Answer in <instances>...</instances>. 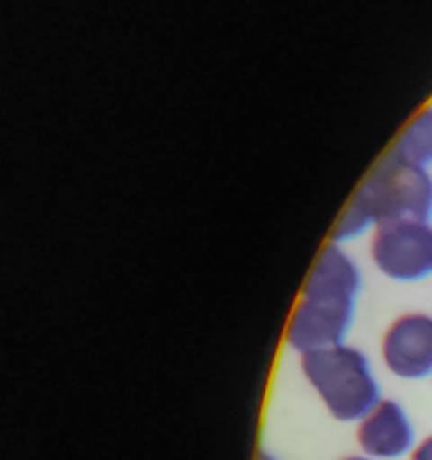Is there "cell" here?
<instances>
[{
	"instance_id": "cell-1",
	"label": "cell",
	"mask_w": 432,
	"mask_h": 460,
	"mask_svg": "<svg viewBox=\"0 0 432 460\" xmlns=\"http://www.w3.org/2000/svg\"><path fill=\"white\" fill-rule=\"evenodd\" d=\"M363 274L342 245L328 243L306 277L302 296L286 326V344L295 353L345 344L358 308Z\"/></svg>"
},
{
	"instance_id": "cell-2",
	"label": "cell",
	"mask_w": 432,
	"mask_h": 460,
	"mask_svg": "<svg viewBox=\"0 0 432 460\" xmlns=\"http://www.w3.org/2000/svg\"><path fill=\"white\" fill-rule=\"evenodd\" d=\"M300 368L338 422H360L382 400L372 362L354 346L340 344L302 355Z\"/></svg>"
},
{
	"instance_id": "cell-3",
	"label": "cell",
	"mask_w": 432,
	"mask_h": 460,
	"mask_svg": "<svg viewBox=\"0 0 432 460\" xmlns=\"http://www.w3.org/2000/svg\"><path fill=\"white\" fill-rule=\"evenodd\" d=\"M351 200L372 220L374 229L394 223H430L432 175L387 153Z\"/></svg>"
},
{
	"instance_id": "cell-4",
	"label": "cell",
	"mask_w": 432,
	"mask_h": 460,
	"mask_svg": "<svg viewBox=\"0 0 432 460\" xmlns=\"http://www.w3.org/2000/svg\"><path fill=\"white\" fill-rule=\"evenodd\" d=\"M372 263L382 277L414 283L432 274V225L394 223L374 229Z\"/></svg>"
},
{
	"instance_id": "cell-5",
	"label": "cell",
	"mask_w": 432,
	"mask_h": 460,
	"mask_svg": "<svg viewBox=\"0 0 432 460\" xmlns=\"http://www.w3.org/2000/svg\"><path fill=\"white\" fill-rule=\"evenodd\" d=\"M381 358L399 380H426L432 376V317L410 313L394 319L382 335Z\"/></svg>"
},
{
	"instance_id": "cell-6",
	"label": "cell",
	"mask_w": 432,
	"mask_h": 460,
	"mask_svg": "<svg viewBox=\"0 0 432 460\" xmlns=\"http://www.w3.org/2000/svg\"><path fill=\"white\" fill-rule=\"evenodd\" d=\"M358 447L363 456L374 460H394L412 452L414 427L405 409L396 400H381L358 422Z\"/></svg>"
},
{
	"instance_id": "cell-7",
	"label": "cell",
	"mask_w": 432,
	"mask_h": 460,
	"mask_svg": "<svg viewBox=\"0 0 432 460\" xmlns=\"http://www.w3.org/2000/svg\"><path fill=\"white\" fill-rule=\"evenodd\" d=\"M392 155L418 169L432 166V106L418 111L412 119L405 124L392 146Z\"/></svg>"
},
{
	"instance_id": "cell-8",
	"label": "cell",
	"mask_w": 432,
	"mask_h": 460,
	"mask_svg": "<svg viewBox=\"0 0 432 460\" xmlns=\"http://www.w3.org/2000/svg\"><path fill=\"white\" fill-rule=\"evenodd\" d=\"M410 460H432V436H428L423 443H418L417 447H414Z\"/></svg>"
},
{
	"instance_id": "cell-9",
	"label": "cell",
	"mask_w": 432,
	"mask_h": 460,
	"mask_svg": "<svg viewBox=\"0 0 432 460\" xmlns=\"http://www.w3.org/2000/svg\"><path fill=\"white\" fill-rule=\"evenodd\" d=\"M256 460H277V458H274L270 452H261L259 456H256Z\"/></svg>"
},
{
	"instance_id": "cell-10",
	"label": "cell",
	"mask_w": 432,
	"mask_h": 460,
	"mask_svg": "<svg viewBox=\"0 0 432 460\" xmlns=\"http://www.w3.org/2000/svg\"><path fill=\"white\" fill-rule=\"evenodd\" d=\"M345 460H374V458H369V456H349V458H345Z\"/></svg>"
}]
</instances>
